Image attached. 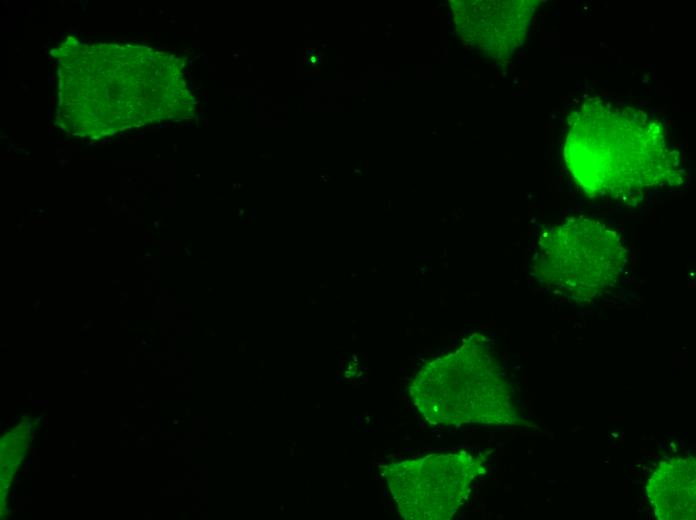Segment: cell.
I'll return each instance as SVG.
<instances>
[{
  "label": "cell",
  "instance_id": "6da1fadb",
  "mask_svg": "<svg viewBox=\"0 0 696 520\" xmlns=\"http://www.w3.org/2000/svg\"><path fill=\"white\" fill-rule=\"evenodd\" d=\"M567 123L565 162L586 194L619 199L683 182L679 154L661 123L644 112L589 98Z\"/></svg>",
  "mask_w": 696,
  "mask_h": 520
},
{
  "label": "cell",
  "instance_id": "7a4b0ae2",
  "mask_svg": "<svg viewBox=\"0 0 696 520\" xmlns=\"http://www.w3.org/2000/svg\"><path fill=\"white\" fill-rule=\"evenodd\" d=\"M538 261L553 293L590 301L617 285L626 256L615 231L592 219L571 218L543 233Z\"/></svg>",
  "mask_w": 696,
  "mask_h": 520
},
{
  "label": "cell",
  "instance_id": "3957f363",
  "mask_svg": "<svg viewBox=\"0 0 696 520\" xmlns=\"http://www.w3.org/2000/svg\"><path fill=\"white\" fill-rule=\"evenodd\" d=\"M441 374L416 379L415 405L434 423H505L510 408L509 388L496 366L484 358L464 374Z\"/></svg>",
  "mask_w": 696,
  "mask_h": 520
},
{
  "label": "cell",
  "instance_id": "277c9868",
  "mask_svg": "<svg viewBox=\"0 0 696 520\" xmlns=\"http://www.w3.org/2000/svg\"><path fill=\"white\" fill-rule=\"evenodd\" d=\"M466 455H430L391 468L390 487L407 518L447 519L462 504L478 470Z\"/></svg>",
  "mask_w": 696,
  "mask_h": 520
},
{
  "label": "cell",
  "instance_id": "5b68a950",
  "mask_svg": "<svg viewBox=\"0 0 696 520\" xmlns=\"http://www.w3.org/2000/svg\"><path fill=\"white\" fill-rule=\"evenodd\" d=\"M648 497L660 519H694V459H672L661 464L649 481Z\"/></svg>",
  "mask_w": 696,
  "mask_h": 520
}]
</instances>
